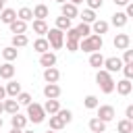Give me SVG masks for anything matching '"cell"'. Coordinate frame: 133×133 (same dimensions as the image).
Returning <instances> with one entry per match:
<instances>
[{
  "label": "cell",
  "mask_w": 133,
  "mask_h": 133,
  "mask_svg": "<svg viewBox=\"0 0 133 133\" xmlns=\"http://www.w3.org/2000/svg\"><path fill=\"white\" fill-rule=\"evenodd\" d=\"M125 116H127L129 121H133V104H129V106H127V110H125Z\"/></svg>",
  "instance_id": "cell-43"
},
{
  "label": "cell",
  "mask_w": 133,
  "mask_h": 133,
  "mask_svg": "<svg viewBox=\"0 0 133 133\" xmlns=\"http://www.w3.org/2000/svg\"><path fill=\"white\" fill-rule=\"evenodd\" d=\"M10 133H23V129H17V127H12V129H10Z\"/></svg>",
  "instance_id": "cell-47"
},
{
  "label": "cell",
  "mask_w": 133,
  "mask_h": 133,
  "mask_svg": "<svg viewBox=\"0 0 133 133\" xmlns=\"http://www.w3.org/2000/svg\"><path fill=\"white\" fill-rule=\"evenodd\" d=\"M56 27L60 29V31H66V29H71V19L69 17H56Z\"/></svg>",
  "instance_id": "cell-32"
},
{
  "label": "cell",
  "mask_w": 133,
  "mask_h": 133,
  "mask_svg": "<svg viewBox=\"0 0 133 133\" xmlns=\"http://www.w3.org/2000/svg\"><path fill=\"white\" fill-rule=\"evenodd\" d=\"M89 64H91L94 69L104 66V56H102L100 52H91V54H89Z\"/></svg>",
  "instance_id": "cell-22"
},
{
  "label": "cell",
  "mask_w": 133,
  "mask_h": 133,
  "mask_svg": "<svg viewBox=\"0 0 133 133\" xmlns=\"http://www.w3.org/2000/svg\"><path fill=\"white\" fill-rule=\"evenodd\" d=\"M96 83L100 85V89L104 91V94H112L114 91V79H112V73H108L106 69H100L98 71V75H96Z\"/></svg>",
  "instance_id": "cell-2"
},
{
  "label": "cell",
  "mask_w": 133,
  "mask_h": 133,
  "mask_svg": "<svg viewBox=\"0 0 133 133\" xmlns=\"http://www.w3.org/2000/svg\"><path fill=\"white\" fill-rule=\"evenodd\" d=\"M15 19H17V10H12V8H4V10L0 12V21L6 23V25H10Z\"/></svg>",
  "instance_id": "cell-15"
},
{
  "label": "cell",
  "mask_w": 133,
  "mask_h": 133,
  "mask_svg": "<svg viewBox=\"0 0 133 133\" xmlns=\"http://www.w3.org/2000/svg\"><path fill=\"white\" fill-rule=\"evenodd\" d=\"M48 37V42H50V46L54 48V50H60L62 48V44H64V31H60L58 27H54V29H48V33H46Z\"/></svg>",
  "instance_id": "cell-4"
},
{
  "label": "cell",
  "mask_w": 133,
  "mask_h": 133,
  "mask_svg": "<svg viewBox=\"0 0 133 133\" xmlns=\"http://www.w3.org/2000/svg\"><path fill=\"white\" fill-rule=\"evenodd\" d=\"M123 62L125 64H133V50H125V56H123Z\"/></svg>",
  "instance_id": "cell-41"
},
{
  "label": "cell",
  "mask_w": 133,
  "mask_h": 133,
  "mask_svg": "<svg viewBox=\"0 0 133 133\" xmlns=\"http://www.w3.org/2000/svg\"><path fill=\"white\" fill-rule=\"evenodd\" d=\"M2 125H4V121H2V116H0V129H2Z\"/></svg>",
  "instance_id": "cell-53"
},
{
  "label": "cell",
  "mask_w": 133,
  "mask_h": 133,
  "mask_svg": "<svg viewBox=\"0 0 133 133\" xmlns=\"http://www.w3.org/2000/svg\"><path fill=\"white\" fill-rule=\"evenodd\" d=\"M64 127V121L58 116V114H50V129H54V131H60Z\"/></svg>",
  "instance_id": "cell-31"
},
{
  "label": "cell",
  "mask_w": 133,
  "mask_h": 133,
  "mask_svg": "<svg viewBox=\"0 0 133 133\" xmlns=\"http://www.w3.org/2000/svg\"><path fill=\"white\" fill-rule=\"evenodd\" d=\"M2 2H6V0H2Z\"/></svg>",
  "instance_id": "cell-55"
},
{
  "label": "cell",
  "mask_w": 133,
  "mask_h": 133,
  "mask_svg": "<svg viewBox=\"0 0 133 133\" xmlns=\"http://www.w3.org/2000/svg\"><path fill=\"white\" fill-rule=\"evenodd\" d=\"M66 50L77 52V50H79V42H77V39H66Z\"/></svg>",
  "instance_id": "cell-40"
},
{
  "label": "cell",
  "mask_w": 133,
  "mask_h": 133,
  "mask_svg": "<svg viewBox=\"0 0 133 133\" xmlns=\"http://www.w3.org/2000/svg\"><path fill=\"white\" fill-rule=\"evenodd\" d=\"M116 129H118V133H133V121L123 118V121H118Z\"/></svg>",
  "instance_id": "cell-26"
},
{
  "label": "cell",
  "mask_w": 133,
  "mask_h": 133,
  "mask_svg": "<svg viewBox=\"0 0 133 133\" xmlns=\"http://www.w3.org/2000/svg\"><path fill=\"white\" fill-rule=\"evenodd\" d=\"M98 118H102L104 123L114 118V108L112 106H98Z\"/></svg>",
  "instance_id": "cell-9"
},
{
  "label": "cell",
  "mask_w": 133,
  "mask_h": 133,
  "mask_svg": "<svg viewBox=\"0 0 133 133\" xmlns=\"http://www.w3.org/2000/svg\"><path fill=\"white\" fill-rule=\"evenodd\" d=\"M17 17L21 19V21H33V10L31 8H27V6H23V8H19V12H17Z\"/></svg>",
  "instance_id": "cell-30"
},
{
  "label": "cell",
  "mask_w": 133,
  "mask_h": 133,
  "mask_svg": "<svg viewBox=\"0 0 133 133\" xmlns=\"http://www.w3.org/2000/svg\"><path fill=\"white\" fill-rule=\"evenodd\" d=\"M46 17H48V6L46 4H37L33 8V19H44L46 21Z\"/></svg>",
  "instance_id": "cell-29"
},
{
  "label": "cell",
  "mask_w": 133,
  "mask_h": 133,
  "mask_svg": "<svg viewBox=\"0 0 133 133\" xmlns=\"http://www.w3.org/2000/svg\"><path fill=\"white\" fill-rule=\"evenodd\" d=\"M79 17H81V23H94V21H96V12H94L91 8L83 10V12L79 15Z\"/></svg>",
  "instance_id": "cell-33"
},
{
  "label": "cell",
  "mask_w": 133,
  "mask_h": 133,
  "mask_svg": "<svg viewBox=\"0 0 133 133\" xmlns=\"http://www.w3.org/2000/svg\"><path fill=\"white\" fill-rule=\"evenodd\" d=\"M4 98H6V87L0 85V100H4Z\"/></svg>",
  "instance_id": "cell-46"
},
{
  "label": "cell",
  "mask_w": 133,
  "mask_h": 133,
  "mask_svg": "<svg viewBox=\"0 0 133 133\" xmlns=\"http://www.w3.org/2000/svg\"><path fill=\"white\" fill-rule=\"evenodd\" d=\"M46 133H56V131H54V129H48V131H46Z\"/></svg>",
  "instance_id": "cell-51"
},
{
  "label": "cell",
  "mask_w": 133,
  "mask_h": 133,
  "mask_svg": "<svg viewBox=\"0 0 133 133\" xmlns=\"http://www.w3.org/2000/svg\"><path fill=\"white\" fill-rule=\"evenodd\" d=\"M114 4H116V6H127L129 0H114Z\"/></svg>",
  "instance_id": "cell-45"
},
{
  "label": "cell",
  "mask_w": 133,
  "mask_h": 133,
  "mask_svg": "<svg viewBox=\"0 0 133 133\" xmlns=\"http://www.w3.org/2000/svg\"><path fill=\"white\" fill-rule=\"evenodd\" d=\"M44 110H46V114H56V112L60 110V104H58V100H46V104H44Z\"/></svg>",
  "instance_id": "cell-24"
},
{
  "label": "cell",
  "mask_w": 133,
  "mask_h": 133,
  "mask_svg": "<svg viewBox=\"0 0 133 133\" xmlns=\"http://www.w3.org/2000/svg\"><path fill=\"white\" fill-rule=\"evenodd\" d=\"M17 102L23 104V106H29V104H31V96H29L27 91H21V94L17 96Z\"/></svg>",
  "instance_id": "cell-35"
},
{
  "label": "cell",
  "mask_w": 133,
  "mask_h": 133,
  "mask_svg": "<svg viewBox=\"0 0 133 133\" xmlns=\"http://www.w3.org/2000/svg\"><path fill=\"white\" fill-rule=\"evenodd\" d=\"M4 112H8V114H17V112H19V102H17V98L4 100Z\"/></svg>",
  "instance_id": "cell-23"
},
{
  "label": "cell",
  "mask_w": 133,
  "mask_h": 133,
  "mask_svg": "<svg viewBox=\"0 0 133 133\" xmlns=\"http://www.w3.org/2000/svg\"><path fill=\"white\" fill-rule=\"evenodd\" d=\"M66 39H81V35H79V31L75 29V27H71V29H66Z\"/></svg>",
  "instance_id": "cell-38"
},
{
  "label": "cell",
  "mask_w": 133,
  "mask_h": 133,
  "mask_svg": "<svg viewBox=\"0 0 133 133\" xmlns=\"http://www.w3.org/2000/svg\"><path fill=\"white\" fill-rule=\"evenodd\" d=\"M114 89H116L121 96H129V94H131V89H133V83H131L129 79H121V81H116Z\"/></svg>",
  "instance_id": "cell-8"
},
{
  "label": "cell",
  "mask_w": 133,
  "mask_h": 133,
  "mask_svg": "<svg viewBox=\"0 0 133 133\" xmlns=\"http://www.w3.org/2000/svg\"><path fill=\"white\" fill-rule=\"evenodd\" d=\"M71 2H73V4H75V6H77V4H81V2H83V0H71Z\"/></svg>",
  "instance_id": "cell-49"
},
{
  "label": "cell",
  "mask_w": 133,
  "mask_h": 133,
  "mask_svg": "<svg viewBox=\"0 0 133 133\" xmlns=\"http://www.w3.org/2000/svg\"><path fill=\"white\" fill-rule=\"evenodd\" d=\"M27 116H23V114H12V118H10V123H12V127H17V129H25V125H27Z\"/></svg>",
  "instance_id": "cell-25"
},
{
  "label": "cell",
  "mask_w": 133,
  "mask_h": 133,
  "mask_svg": "<svg viewBox=\"0 0 133 133\" xmlns=\"http://www.w3.org/2000/svg\"><path fill=\"white\" fill-rule=\"evenodd\" d=\"M4 112V100H0V114Z\"/></svg>",
  "instance_id": "cell-48"
},
{
  "label": "cell",
  "mask_w": 133,
  "mask_h": 133,
  "mask_svg": "<svg viewBox=\"0 0 133 133\" xmlns=\"http://www.w3.org/2000/svg\"><path fill=\"white\" fill-rule=\"evenodd\" d=\"M108 27H110V25H108L106 21H102V19H100V21L96 19V21L91 23V31H94V33H98V35L106 33V31H108Z\"/></svg>",
  "instance_id": "cell-16"
},
{
  "label": "cell",
  "mask_w": 133,
  "mask_h": 133,
  "mask_svg": "<svg viewBox=\"0 0 133 133\" xmlns=\"http://www.w3.org/2000/svg\"><path fill=\"white\" fill-rule=\"evenodd\" d=\"M56 114H58V116H60V118L64 121V125H69V123L73 121V112H71V110H62V108H60V110H58Z\"/></svg>",
  "instance_id": "cell-36"
},
{
  "label": "cell",
  "mask_w": 133,
  "mask_h": 133,
  "mask_svg": "<svg viewBox=\"0 0 133 133\" xmlns=\"http://www.w3.org/2000/svg\"><path fill=\"white\" fill-rule=\"evenodd\" d=\"M125 15H127V17H133V2H129V4H127V10H125Z\"/></svg>",
  "instance_id": "cell-44"
},
{
  "label": "cell",
  "mask_w": 133,
  "mask_h": 133,
  "mask_svg": "<svg viewBox=\"0 0 133 133\" xmlns=\"http://www.w3.org/2000/svg\"><path fill=\"white\" fill-rule=\"evenodd\" d=\"M123 73H125V79H133V64H123V69H121Z\"/></svg>",
  "instance_id": "cell-39"
},
{
  "label": "cell",
  "mask_w": 133,
  "mask_h": 133,
  "mask_svg": "<svg viewBox=\"0 0 133 133\" xmlns=\"http://www.w3.org/2000/svg\"><path fill=\"white\" fill-rule=\"evenodd\" d=\"M23 133H33V131H23Z\"/></svg>",
  "instance_id": "cell-54"
},
{
  "label": "cell",
  "mask_w": 133,
  "mask_h": 133,
  "mask_svg": "<svg viewBox=\"0 0 133 133\" xmlns=\"http://www.w3.org/2000/svg\"><path fill=\"white\" fill-rule=\"evenodd\" d=\"M44 96H46L48 100H56V98L60 96V87H58L56 83H48V85L44 87Z\"/></svg>",
  "instance_id": "cell-10"
},
{
  "label": "cell",
  "mask_w": 133,
  "mask_h": 133,
  "mask_svg": "<svg viewBox=\"0 0 133 133\" xmlns=\"http://www.w3.org/2000/svg\"><path fill=\"white\" fill-rule=\"evenodd\" d=\"M27 44H29V37H27L25 33L12 35V46H15V48H23V46H27Z\"/></svg>",
  "instance_id": "cell-27"
},
{
  "label": "cell",
  "mask_w": 133,
  "mask_h": 133,
  "mask_svg": "<svg viewBox=\"0 0 133 133\" xmlns=\"http://www.w3.org/2000/svg\"><path fill=\"white\" fill-rule=\"evenodd\" d=\"M12 75H15L12 62H4V64L0 66V79H12Z\"/></svg>",
  "instance_id": "cell-17"
},
{
  "label": "cell",
  "mask_w": 133,
  "mask_h": 133,
  "mask_svg": "<svg viewBox=\"0 0 133 133\" xmlns=\"http://www.w3.org/2000/svg\"><path fill=\"white\" fill-rule=\"evenodd\" d=\"M33 50H35V52H39V54H44V52H48V50H50V42H48L46 37H37V39L33 42Z\"/></svg>",
  "instance_id": "cell-13"
},
{
  "label": "cell",
  "mask_w": 133,
  "mask_h": 133,
  "mask_svg": "<svg viewBox=\"0 0 133 133\" xmlns=\"http://www.w3.org/2000/svg\"><path fill=\"white\" fill-rule=\"evenodd\" d=\"M104 133H106V131H104Z\"/></svg>",
  "instance_id": "cell-56"
},
{
  "label": "cell",
  "mask_w": 133,
  "mask_h": 133,
  "mask_svg": "<svg viewBox=\"0 0 133 133\" xmlns=\"http://www.w3.org/2000/svg\"><path fill=\"white\" fill-rule=\"evenodd\" d=\"M127 21H129V17H127L125 12H114V15H112V25H114V27H125Z\"/></svg>",
  "instance_id": "cell-21"
},
{
  "label": "cell",
  "mask_w": 133,
  "mask_h": 133,
  "mask_svg": "<svg viewBox=\"0 0 133 133\" xmlns=\"http://www.w3.org/2000/svg\"><path fill=\"white\" fill-rule=\"evenodd\" d=\"M75 29L79 31L81 39H83V37H87V35H91V27H89V23H81V25H77Z\"/></svg>",
  "instance_id": "cell-34"
},
{
  "label": "cell",
  "mask_w": 133,
  "mask_h": 133,
  "mask_svg": "<svg viewBox=\"0 0 133 133\" xmlns=\"http://www.w3.org/2000/svg\"><path fill=\"white\" fill-rule=\"evenodd\" d=\"M39 64H42V66H46V69H48V66H54V64H56V54H52L50 50H48V52H44V54L39 56Z\"/></svg>",
  "instance_id": "cell-11"
},
{
  "label": "cell",
  "mask_w": 133,
  "mask_h": 133,
  "mask_svg": "<svg viewBox=\"0 0 133 133\" xmlns=\"http://www.w3.org/2000/svg\"><path fill=\"white\" fill-rule=\"evenodd\" d=\"M44 79H46V83H56V81L60 79V73H58V69H54V66H48V69L44 71Z\"/></svg>",
  "instance_id": "cell-12"
},
{
  "label": "cell",
  "mask_w": 133,
  "mask_h": 133,
  "mask_svg": "<svg viewBox=\"0 0 133 133\" xmlns=\"http://www.w3.org/2000/svg\"><path fill=\"white\" fill-rule=\"evenodd\" d=\"M56 2H58V4H64V2H66V0H56Z\"/></svg>",
  "instance_id": "cell-52"
},
{
  "label": "cell",
  "mask_w": 133,
  "mask_h": 133,
  "mask_svg": "<svg viewBox=\"0 0 133 133\" xmlns=\"http://www.w3.org/2000/svg\"><path fill=\"white\" fill-rule=\"evenodd\" d=\"M114 48L116 50H127L129 48V44H131V37L127 35V33H116V37H114Z\"/></svg>",
  "instance_id": "cell-6"
},
{
  "label": "cell",
  "mask_w": 133,
  "mask_h": 133,
  "mask_svg": "<svg viewBox=\"0 0 133 133\" xmlns=\"http://www.w3.org/2000/svg\"><path fill=\"white\" fill-rule=\"evenodd\" d=\"M19 94H21V83H17V81H8V83H6V96L17 98Z\"/></svg>",
  "instance_id": "cell-20"
},
{
  "label": "cell",
  "mask_w": 133,
  "mask_h": 133,
  "mask_svg": "<svg viewBox=\"0 0 133 133\" xmlns=\"http://www.w3.org/2000/svg\"><path fill=\"white\" fill-rule=\"evenodd\" d=\"M33 33H37V35L48 33V25L44 19H33Z\"/></svg>",
  "instance_id": "cell-19"
},
{
  "label": "cell",
  "mask_w": 133,
  "mask_h": 133,
  "mask_svg": "<svg viewBox=\"0 0 133 133\" xmlns=\"http://www.w3.org/2000/svg\"><path fill=\"white\" fill-rule=\"evenodd\" d=\"M123 58H118V56H110V58H104V69L108 71V73H116V71H121L123 69Z\"/></svg>",
  "instance_id": "cell-5"
},
{
  "label": "cell",
  "mask_w": 133,
  "mask_h": 133,
  "mask_svg": "<svg viewBox=\"0 0 133 133\" xmlns=\"http://www.w3.org/2000/svg\"><path fill=\"white\" fill-rule=\"evenodd\" d=\"M10 31L17 35V33H25L27 31V23L25 21H21V19H15L12 23H10Z\"/></svg>",
  "instance_id": "cell-18"
},
{
  "label": "cell",
  "mask_w": 133,
  "mask_h": 133,
  "mask_svg": "<svg viewBox=\"0 0 133 133\" xmlns=\"http://www.w3.org/2000/svg\"><path fill=\"white\" fill-rule=\"evenodd\" d=\"M27 118L31 121V123H44V118H46V110H44V106H39V104H29L27 106Z\"/></svg>",
  "instance_id": "cell-3"
},
{
  "label": "cell",
  "mask_w": 133,
  "mask_h": 133,
  "mask_svg": "<svg viewBox=\"0 0 133 133\" xmlns=\"http://www.w3.org/2000/svg\"><path fill=\"white\" fill-rule=\"evenodd\" d=\"M60 12H62L64 17H69L71 21H73L75 17H79V12H77V6H75L73 2H64V4H60Z\"/></svg>",
  "instance_id": "cell-7"
},
{
  "label": "cell",
  "mask_w": 133,
  "mask_h": 133,
  "mask_svg": "<svg viewBox=\"0 0 133 133\" xmlns=\"http://www.w3.org/2000/svg\"><path fill=\"white\" fill-rule=\"evenodd\" d=\"M83 104H85V108H89V110H91V108H98V98H96V96H87V98L83 100Z\"/></svg>",
  "instance_id": "cell-37"
},
{
  "label": "cell",
  "mask_w": 133,
  "mask_h": 133,
  "mask_svg": "<svg viewBox=\"0 0 133 133\" xmlns=\"http://www.w3.org/2000/svg\"><path fill=\"white\" fill-rule=\"evenodd\" d=\"M2 58H4L6 62H12V60L17 58V48H15V46H6V48L2 50Z\"/></svg>",
  "instance_id": "cell-28"
},
{
  "label": "cell",
  "mask_w": 133,
  "mask_h": 133,
  "mask_svg": "<svg viewBox=\"0 0 133 133\" xmlns=\"http://www.w3.org/2000/svg\"><path fill=\"white\" fill-rule=\"evenodd\" d=\"M2 10H4V2L0 0V12H2Z\"/></svg>",
  "instance_id": "cell-50"
},
{
  "label": "cell",
  "mask_w": 133,
  "mask_h": 133,
  "mask_svg": "<svg viewBox=\"0 0 133 133\" xmlns=\"http://www.w3.org/2000/svg\"><path fill=\"white\" fill-rule=\"evenodd\" d=\"M87 2V6L91 8V10H96V8H102V4H104V0H85Z\"/></svg>",
  "instance_id": "cell-42"
},
{
  "label": "cell",
  "mask_w": 133,
  "mask_h": 133,
  "mask_svg": "<svg viewBox=\"0 0 133 133\" xmlns=\"http://www.w3.org/2000/svg\"><path fill=\"white\" fill-rule=\"evenodd\" d=\"M89 129H91V133H104V131H106V123L96 116V118L89 121Z\"/></svg>",
  "instance_id": "cell-14"
},
{
  "label": "cell",
  "mask_w": 133,
  "mask_h": 133,
  "mask_svg": "<svg viewBox=\"0 0 133 133\" xmlns=\"http://www.w3.org/2000/svg\"><path fill=\"white\" fill-rule=\"evenodd\" d=\"M102 46H104V42H102V35H98V33H91V35L79 39V50L89 52V54H91V52H100Z\"/></svg>",
  "instance_id": "cell-1"
}]
</instances>
